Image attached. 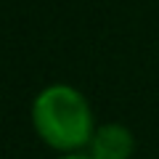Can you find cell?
Masks as SVG:
<instances>
[{
	"label": "cell",
	"mask_w": 159,
	"mask_h": 159,
	"mask_svg": "<svg viewBox=\"0 0 159 159\" xmlns=\"http://www.w3.org/2000/svg\"><path fill=\"white\" fill-rule=\"evenodd\" d=\"M32 119L40 138L58 151H74L93 138L90 106L69 85L45 88L34 98Z\"/></svg>",
	"instance_id": "obj_1"
},
{
	"label": "cell",
	"mask_w": 159,
	"mask_h": 159,
	"mask_svg": "<svg viewBox=\"0 0 159 159\" xmlns=\"http://www.w3.org/2000/svg\"><path fill=\"white\" fill-rule=\"evenodd\" d=\"M135 141L130 130L122 125H103L90 138V154L93 159H130Z\"/></svg>",
	"instance_id": "obj_2"
},
{
	"label": "cell",
	"mask_w": 159,
	"mask_h": 159,
	"mask_svg": "<svg viewBox=\"0 0 159 159\" xmlns=\"http://www.w3.org/2000/svg\"><path fill=\"white\" fill-rule=\"evenodd\" d=\"M64 159H93V157H64Z\"/></svg>",
	"instance_id": "obj_3"
}]
</instances>
